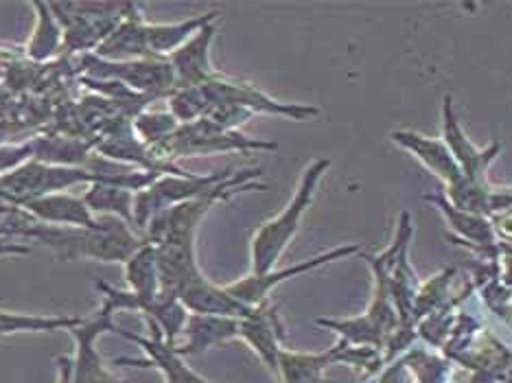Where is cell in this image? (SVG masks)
<instances>
[{
	"mask_svg": "<svg viewBox=\"0 0 512 383\" xmlns=\"http://www.w3.org/2000/svg\"><path fill=\"white\" fill-rule=\"evenodd\" d=\"M11 237L33 239L42 246L51 248L57 261H106L125 263L134 250L141 246L143 239L138 232L114 217H99L97 226L92 228H64L46 226L25 213L20 224L11 232Z\"/></svg>",
	"mask_w": 512,
	"mask_h": 383,
	"instance_id": "1",
	"label": "cell"
},
{
	"mask_svg": "<svg viewBox=\"0 0 512 383\" xmlns=\"http://www.w3.org/2000/svg\"><path fill=\"white\" fill-rule=\"evenodd\" d=\"M329 165L331 162L327 158L313 160L307 167V171L302 173L298 189L292 197V202L285 206V211L281 215H276L274 219H270V222H265L259 230L254 232L252 237V274L254 276L270 274L276 268L278 259L283 257V252L296 237L302 217H305L313 197H316L318 184L324 176V171L329 169Z\"/></svg>",
	"mask_w": 512,
	"mask_h": 383,
	"instance_id": "2",
	"label": "cell"
},
{
	"mask_svg": "<svg viewBox=\"0 0 512 383\" xmlns=\"http://www.w3.org/2000/svg\"><path fill=\"white\" fill-rule=\"evenodd\" d=\"M64 29V49L95 53L134 3H51Z\"/></svg>",
	"mask_w": 512,
	"mask_h": 383,
	"instance_id": "3",
	"label": "cell"
},
{
	"mask_svg": "<svg viewBox=\"0 0 512 383\" xmlns=\"http://www.w3.org/2000/svg\"><path fill=\"white\" fill-rule=\"evenodd\" d=\"M254 149H276L274 143L256 141V138L243 136L235 130H221L208 119H200L189 125H180L171 141L160 149L156 158L165 162L182 156H208L224 152H254Z\"/></svg>",
	"mask_w": 512,
	"mask_h": 383,
	"instance_id": "4",
	"label": "cell"
},
{
	"mask_svg": "<svg viewBox=\"0 0 512 383\" xmlns=\"http://www.w3.org/2000/svg\"><path fill=\"white\" fill-rule=\"evenodd\" d=\"M84 66L88 79L114 81L136 95L169 97L176 90V75L169 60H138V62H103L97 55H86Z\"/></svg>",
	"mask_w": 512,
	"mask_h": 383,
	"instance_id": "5",
	"label": "cell"
},
{
	"mask_svg": "<svg viewBox=\"0 0 512 383\" xmlns=\"http://www.w3.org/2000/svg\"><path fill=\"white\" fill-rule=\"evenodd\" d=\"M114 313L108 307H99L97 313L81 320L77 327L71 329V335L75 338L77 351L73 359V383H130V381H121L119 377H114L110 370L106 368V362H103L101 353L97 351V340L103 333H116L119 327H116L112 320Z\"/></svg>",
	"mask_w": 512,
	"mask_h": 383,
	"instance_id": "6",
	"label": "cell"
},
{
	"mask_svg": "<svg viewBox=\"0 0 512 383\" xmlns=\"http://www.w3.org/2000/svg\"><path fill=\"white\" fill-rule=\"evenodd\" d=\"M202 88L208 97V106H211V103H228V106H237L250 114L254 112L278 114L294 121H307L320 114L318 108L302 106V103H281L272 97H267L265 92L254 88L252 84H246V81L230 79L224 75H217Z\"/></svg>",
	"mask_w": 512,
	"mask_h": 383,
	"instance_id": "7",
	"label": "cell"
},
{
	"mask_svg": "<svg viewBox=\"0 0 512 383\" xmlns=\"http://www.w3.org/2000/svg\"><path fill=\"white\" fill-rule=\"evenodd\" d=\"M353 252H357V246H342V248H337V250L324 252V254H320V257H313V259H307V261H302V263H298V265H292V268L272 270L270 274H263V276L250 274V276H246V278H241V281L228 285L226 289H228V292H230L232 296H235L237 300H241L243 305L259 307V305H263L265 296L270 294L278 283L287 281V278H296V276L307 274V272H311V270L320 268V265H327V263H331V261L344 259V257H348V254H353Z\"/></svg>",
	"mask_w": 512,
	"mask_h": 383,
	"instance_id": "8",
	"label": "cell"
},
{
	"mask_svg": "<svg viewBox=\"0 0 512 383\" xmlns=\"http://www.w3.org/2000/svg\"><path fill=\"white\" fill-rule=\"evenodd\" d=\"M215 22L200 29L195 36L169 55V64L176 75V88H197L215 79L219 73L211 64V44L215 40Z\"/></svg>",
	"mask_w": 512,
	"mask_h": 383,
	"instance_id": "9",
	"label": "cell"
},
{
	"mask_svg": "<svg viewBox=\"0 0 512 383\" xmlns=\"http://www.w3.org/2000/svg\"><path fill=\"white\" fill-rule=\"evenodd\" d=\"M22 208L36 222L46 226H64V228H92L97 226L99 217L92 215L84 195L73 193H53L42 195L36 200L22 202Z\"/></svg>",
	"mask_w": 512,
	"mask_h": 383,
	"instance_id": "10",
	"label": "cell"
},
{
	"mask_svg": "<svg viewBox=\"0 0 512 383\" xmlns=\"http://www.w3.org/2000/svg\"><path fill=\"white\" fill-rule=\"evenodd\" d=\"M149 329H151L149 338H143V335H136L125 329L116 331L119 335H123V338L136 342L149 355L147 362H138V359H116V364H132V366H143V368L156 366L158 370L165 373L169 383H208L182 362V355L176 353V346L165 342V338H162V333L154 322H149Z\"/></svg>",
	"mask_w": 512,
	"mask_h": 383,
	"instance_id": "11",
	"label": "cell"
},
{
	"mask_svg": "<svg viewBox=\"0 0 512 383\" xmlns=\"http://www.w3.org/2000/svg\"><path fill=\"white\" fill-rule=\"evenodd\" d=\"M103 62H138L154 60L147 44V20L141 14V7L127 14L119 25L112 29L110 36L99 44V49L92 53Z\"/></svg>",
	"mask_w": 512,
	"mask_h": 383,
	"instance_id": "12",
	"label": "cell"
},
{
	"mask_svg": "<svg viewBox=\"0 0 512 383\" xmlns=\"http://www.w3.org/2000/svg\"><path fill=\"white\" fill-rule=\"evenodd\" d=\"M186 311L197 313V316H221V318H248L256 307L243 305L241 300L232 296L226 287L213 285L208 278H197L195 283L182 289L178 296Z\"/></svg>",
	"mask_w": 512,
	"mask_h": 383,
	"instance_id": "13",
	"label": "cell"
},
{
	"mask_svg": "<svg viewBox=\"0 0 512 383\" xmlns=\"http://www.w3.org/2000/svg\"><path fill=\"white\" fill-rule=\"evenodd\" d=\"M217 16V11H208V14L180 22H147V44L151 57H156V60H169V55H173L182 44L189 42L197 31L215 22Z\"/></svg>",
	"mask_w": 512,
	"mask_h": 383,
	"instance_id": "14",
	"label": "cell"
},
{
	"mask_svg": "<svg viewBox=\"0 0 512 383\" xmlns=\"http://www.w3.org/2000/svg\"><path fill=\"white\" fill-rule=\"evenodd\" d=\"M239 338L246 340L274 370L278 368V355L283 348H278L281 322H278L274 309L259 305L248 318L239 320Z\"/></svg>",
	"mask_w": 512,
	"mask_h": 383,
	"instance_id": "15",
	"label": "cell"
},
{
	"mask_svg": "<svg viewBox=\"0 0 512 383\" xmlns=\"http://www.w3.org/2000/svg\"><path fill=\"white\" fill-rule=\"evenodd\" d=\"M184 331L189 335V342L176 348V353L195 355L230 338H239V320L221 316H197V313H191V318L184 324Z\"/></svg>",
	"mask_w": 512,
	"mask_h": 383,
	"instance_id": "16",
	"label": "cell"
},
{
	"mask_svg": "<svg viewBox=\"0 0 512 383\" xmlns=\"http://www.w3.org/2000/svg\"><path fill=\"white\" fill-rule=\"evenodd\" d=\"M84 200L92 215L97 217H114L121 219V222L130 224L134 222V202H136V191L119 182H95L88 184V191L84 193Z\"/></svg>",
	"mask_w": 512,
	"mask_h": 383,
	"instance_id": "17",
	"label": "cell"
},
{
	"mask_svg": "<svg viewBox=\"0 0 512 383\" xmlns=\"http://www.w3.org/2000/svg\"><path fill=\"white\" fill-rule=\"evenodd\" d=\"M31 9L36 14V27L31 31L25 53L33 62H49L64 51V29L51 3H31Z\"/></svg>",
	"mask_w": 512,
	"mask_h": 383,
	"instance_id": "18",
	"label": "cell"
},
{
	"mask_svg": "<svg viewBox=\"0 0 512 383\" xmlns=\"http://www.w3.org/2000/svg\"><path fill=\"white\" fill-rule=\"evenodd\" d=\"M127 289L138 296H158L160 294V272L158 254L154 243L143 241L125 263Z\"/></svg>",
	"mask_w": 512,
	"mask_h": 383,
	"instance_id": "19",
	"label": "cell"
},
{
	"mask_svg": "<svg viewBox=\"0 0 512 383\" xmlns=\"http://www.w3.org/2000/svg\"><path fill=\"white\" fill-rule=\"evenodd\" d=\"M84 316H33V313H14L0 309V338L11 333H46L71 331Z\"/></svg>",
	"mask_w": 512,
	"mask_h": 383,
	"instance_id": "20",
	"label": "cell"
},
{
	"mask_svg": "<svg viewBox=\"0 0 512 383\" xmlns=\"http://www.w3.org/2000/svg\"><path fill=\"white\" fill-rule=\"evenodd\" d=\"M178 127L180 123L173 119L171 112H143L134 121V132L138 141L154 156L171 141V136L178 132Z\"/></svg>",
	"mask_w": 512,
	"mask_h": 383,
	"instance_id": "21",
	"label": "cell"
},
{
	"mask_svg": "<svg viewBox=\"0 0 512 383\" xmlns=\"http://www.w3.org/2000/svg\"><path fill=\"white\" fill-rule=\"evenodd\" d=\"M331 359L333 353L300 355L281 351V355H278V368H281L285 383H318Z\"/></svg>",
	"mask_w": 512,
	"mask_h": 383,
	"instance_id": "22",
	"label": "cell"
},
{
	"mask_svg": "<svg viewBox=\"0 0 512 383\" xmlns=\"http://www.w3.org/2000/svg\"><path fill=\"white\" fill-rule=\"evenodd\" d=\"M167 99H169V112L180 125L200 121L208 112V97L202 86L176 88Z\"/></svg>",
	"mask_w": 512,
	"mask_h": 383,
	"instance_id": "23",
	"label": "cell"
},
{
	"mask_svg": "<svg viewBox=\"0 0 512 383\" xmlns=\"http://www.w3.org/2000/svg\"><path fill=\"white\" fill-rule=\"evenodd\" d=\"M29 160H33L31 141L25 145H3L0 147V176H7Z\"/></svg>",
	"mask_w": 512,
	"mask_h": 383,
	"instance_id": "24",
	"label": "cell"
},
{
	"mask_svg": "<svg viewBox=\"0 0 512 383\" xmlns=\"http://www.w3.org/2000/svg\"><path fill=\"white\" fill-rule=\"evenodd\" d=\"M57 366H60V377H57V383H73V359L68 355H62L57 359Z\"/></svg>",
	"mask_w": 512,
	"mask_h": 383,
	"instance_id": "25",
	"label": "cell"
}]
</instances>
